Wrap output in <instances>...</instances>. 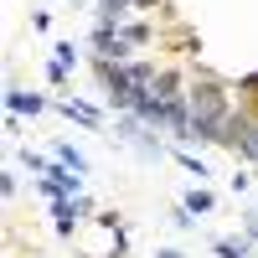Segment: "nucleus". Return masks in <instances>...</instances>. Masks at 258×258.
Returning a JSON list of instances; mask_svg holds the SVG:
<instances>
[{"label":"nucleus","mask_w":258,"mask_h":258,"mask_svg":"<svg viewBox=\"0 0 258 258\" xmlns=\"http://www.w3.org/2000/svg\"><path fill=\"white\" fill-rule=\"evenodd\" d=\"M243 140H248V150H253V155H258V129H248V135H243Z\"/></svg>","instance_id":"obj_2"},{"label":"nucleus","mask_w":258,"mask_h":258,"mask_svg":"<svg viewBox=\"0 0 258 258\" xmlns=\"http://www.w3.org/2000/svg\"><path fill=\"white\" fill-rule=\"evenodd\" d=\"M217 253H222V258H243V248H238V243H217Z\"/></svg>","instance_id":"obj_1"}]
</instances>
